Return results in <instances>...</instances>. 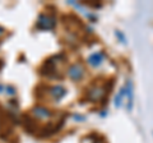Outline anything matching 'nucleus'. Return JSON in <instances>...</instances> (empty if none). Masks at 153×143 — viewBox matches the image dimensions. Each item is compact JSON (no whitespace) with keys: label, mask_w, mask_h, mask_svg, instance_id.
<instances>
[{"label":"nucleus","mask_w":153,"mask_h":143,"mask_svg":"<svg viewBox=\"0 0 153 143\" xmlns=\"http://www.w3.org/2000/svg\"><path fill=\"white\" fill-rule=\"evenodd\" d=\"M0 128H1V121H0Z\"/></svg>","instance_id":"8"},{"label":"nucleus","mask_w":153,"mask_h":143,"mask_svg":"<svg viewBox=\"0 0 153 143\" xmlns=\"http://www.w3.org/2000/svg\"><path fill=\"white\" fill-rule=\"evenodd\" d=\"M103 96H105V88L101 87V86H94L88 92V98L92 100V101H100Z\"/></svg>","instance_id":"3"},{"label":"nucleus","mask_w":153,"mask_h":143,"mask_svg":"<svg viewBox=\"0 0 153 143\" xmlns=\"http://www.w3.org/2000/svg\"><path fill=\"white\" fill-rule=\"evenodd\" d=\"M84 75V68L82 64L79 63H75L73 65L69 66L68 69V77L73 80H79Z\"/></svg>","instance_id":"1"},{"label":"nucleus","mask_w":153,"mask_h":143,"mask_svg":"<svg viewBox=\"0 0 153 143\" xmlns=\"http://www.w3.org/2000/svg\"><path fill=\"white\" fill-rule=\"evenodd\" d=\"M49 93H50L54 98L59 100L60 97H63L64 95H65V89L61 87V86H54V87H51V88H50Z\"/></svg>","instance_id":"5"},{"label":"nucleus","mask_w":153,"mask_h":143,"mask_svg":"<svg viewBox=\"0 0 153 143\" xmlns=\"http://www.w3.org/2000/svg\"><path fill=\"white\" fill-rule=\"evenodd\" d=\"M32 114L36 119H40V120H47V119H50L52 115L49 109H46L44 106H36L32 110Z\"/></svg>","instance_id":"2"},{"label":"nucleus","mask_w":153,"mask_h":143,"mask_svg":"<svg viewBox=\"0 0 153 143\" xmlns=\"http://www.w3.org/2000/svg\"><path fill=\"white\" fill-rule=\"evenodd\" d=\"M4 35V30H3V28H0V36H3Z\"/></svg>","instance_id":"7"},{"label":"nucleus","mask_w":153,"mask_h":143,"mask_svg":"<svg viewBox=\"0 0 153 143\" xmlns=\"http://www.w3.org/2000/svg\"><path fill=\"white\" fill-rule=\"evenodd\" d=\"M37 26L42 28V30H50V28H52L55 26V21H54V18H51L50 16H41L40 17V19H38L37 22Z\"/></svg>","instance_id":"4"},{"label":"nucleus","mask_w":153,"mask_h":143,"mask_svg":"<svg viewBox=\"0 0 153 143\" xmlns=\"http://www.w3.org/2000/svg\"><path fill=\"white\" fill-rule=\"evenodd\" d=\"M102 55L100 54V52H94V54H92L89 56V59H88V63L92 65V66H100L102 63Z\"/></svg>","instance_id":"6"}]
</instances>
